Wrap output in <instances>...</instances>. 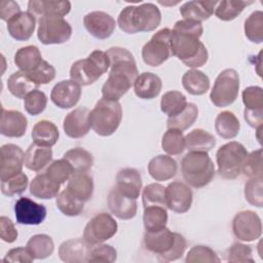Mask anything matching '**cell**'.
<instances>
[{
	"instance_id": "cell-1",
	"label": "cell",
	"mask_w": 263,
	"mask_h": 263,
	"mask_svg": "<svg viewBox=\"0 0 263 263\" xmlns=\"http://www.w3.org/2000/svg\"><path fill=\"white\" fill-rule=\"evenodd\" d=\"M110 61V73L102 86L105 99L118 101L124 96L139 76L134 55L126 48L113 46L106 51Z\"/></svg>"
},
{
	"instance_id": "cell-2",
	"label": "cell",
	"mask_w": 263,
	"mask_h": 263,
	"mask_svg": "<svg viewBox=\"0 0 263 263\" xmlns=\"http://www.w3.org/2000/svg\"><path fill=\"white\" fill-rule=\"evenodd\" d=\"M161 22L159 8L153 3H143L124 7L117 18V25L124 33L154 31Z\"/></svg>"
},
{
	"instance_id": "cell-3",
	"label": "cell",
	"mask_w": 263,
	"mask_h": 263,
	"mask_svg": "<svg viewBox=\"0 0 263 263\" xmlns=\"http://www.w3.org/2000/svg\"><path fill=\"white\" fill-rule=\"evenodd\" d=\"M144 245L146 250L156 254L159 260L164 262L180 259L187 247L183 235L178 232H172L166 227L155 231H146Z\"/></svg>"
},
{
	"instance_id": "cell-4",
	"label": "cell",
	"mask_w": 263,
	"mask_h": 263,
	"mask_svg": "<svg viewBox=\"0 0 263 263\" xmlns=\"http://www.w3.org/2000/svg\"><path fill=\"white\" fill-rule=\"evenodd\" d=\"M170 46L172 55L189 68H199L208 62V49L196 36L171 30Z\"/></svg>"
},
{
	"instance_id": "cell-5",
	"label": "cell",
	"mask_w": 263,
	"mask_h": 263,
	"mask_svg": "<svg viewBox=\"0 0 263 263\" xmlns=\"http://www.w3.org/2000/svg\"><path fill=\"white\" fill-rule=\"evenodd\" d=\"M181 173L189 186L201 188L215 177V165L208 152H188L181 161Z\"/></svg>"
},
{
	"instance_id": "cell-6",
	"label": "cell",
	"mask_w": 263,
	"mask_h": 263,
	"mask_svg": "<svg viewBox=\"0 0 263 263\" xmlns=\"http://www.w3.org/2000/svg\"><path fill=\"white\" fill-rule=\"evenodd\" d=\"M122 119V108L118 101L100 99L89 113V123L93 132L101 137L113 135Z\"/></svg>"
},
{
	"instance_id": "cell-7",
	"label": "cell",
	"mask_w": 263,
	"mask_h": 263,
	"mask_svg": "<svg viewBox=\"0 0 263 263\" xmlns=\"http://www.w3.org/2000/svg\"><path fill=\"white\" fill-rule=\"evenodd\" d=\"M109 68L110 61L106 51L96 49L86 59L73 63L70 69V78L79 85H90L106 73Z\"/></svg>"
},
{
	"instance_id": "cell-8",
	"label": "cell",
	"mask_w": 263,
	"mask_h": 263,
	"mask_svg": "<svg viewBox=\"0 0 263 263\" xmlns=\"http://www.w3.org/2000/svg\"><path fill=\"white\" fill-rule=\"evenodd\" d=\"M248 154L241 143L232 141L222 145L216 153L219 175L224 179L237 178L241 173V165Z\"/></svg>"
},
{
	"instance_id": "cell-9",
	"label": "cell",
	"mask_w": 263,
	"mask_h": 263,
	"mask_svg": "<svg viewBox=\"0 0 263 263\" xmlns=\"http://www.w3.org/2000/svg\"><path fill=\"white\" fill-rule=\"evenodd\" d=\"M239 85V76L234 69L223 70L217 76L211 90V102L219 108L231 105L238 96Z\"/></svg>"
},
{
	"instance_id": "cell-10",
	"label": "cell",
	"mask_w": 263,
	"mask_h": 263,
	"mask_svg": "<svg viewBox=\"0 0 263 263\" xmlns=\"http://www.w3.org/2000/svg\"><path fill=\"white\" fill-rule=\"evenodd\" d=\"M71 35L72 27L62 16L44 15L38 21L37 37L45 45L65 43Z\"/></svg>"
},
{
	"instance_id": "cell-11",
	"label": "cell",
	"mask_w": 263,
	"mask_h": 263,
	"mask_svg": "<svg viewBox=\"0 0 263 263\" xmlns=\"http://www.w3.org/2000/svg\"><path fill=\"white\" fill-rule=\"evenodd\" d=\"M171 29L163 28L157 31L142 48V58L146 65L158 67L171 57L170 46Z\"/></svg>"
},
{
	"instance_id": "cell-12",
	"label": "cell",
	"mask_w": 263,
	"mask_h": 263,
	"mask_svg": "<svg viewBox=\"0 0 263 263\" xmlns=\"http://www.w3.org/2000/svg\"><path fill=\"white\" fill-rule=\"evenodd\" d=\"M117 229V222L110 214L100 213L92 217L85 225L83 238L91 246L100 245L113 237Z\"/></svg>"
},
{
	"instance_id": "cell-13",
	"label": "cell",
	"mask_w": 263,
	"mask_h": 263,
	"mask_svg": "<svg viewBox=\"0 0 263 263\" xmlns=\"http://www.w3.org/2000/svg\"><path fill=\"white\" fill-rule=\"evenodd\" d=\"M232 231L241 241L256 240L262 234L261 218L253 211L239 212L232 220Z\"/></svg>"
},
{
	"instance_id": "cell-14",
	"label": "cell",
	"mask_w": 263,
	"mask_h": 263,
	"mask_svg": "<svg viewBox=\"0 0 263 263\" xmlns=\"http://www.w3.org/2000/svg\"><path fill=\"white\" fill-rule=\"evenodd\" d=\"M242 102L246 107L243 117L247 123L256 128L263 123V89L260 86H249L242 90Z\"/></svg>"
},
{
	"instance_id": "cell-15",
	"label": "cell",
	"mask_w": 263,
	"mask_h": 263,
	"mask_svg": "<svg viewBox=\"0 0 263 263\" xmlns=\"http://www.w3.org/2000/svg\"><path fill=\"white\" fill-rule=\"evenodd\" d=\"M166 208L177 214H184L191 208L193 193L190 187L182 182H172L165 187Z\"/></svg>"
},
{
	"instance_id": "cell-16",
	"label": "cell",
	"mask_w": 263,
	"mask_h": 263,
	"mask_svg": "<svg viewBox=\"0 0 263 263\" xmlns=\"http://www.w3.org/2000/svg\"><path fill=\"white\" fill-rule=\"evenodd\" d=\"M16 222L22 225H39L46 218V208L28 197H20L14 203Z\"/></svg>"
},
{
	"instance_id": "cell-17",
	"label": "cell",
	"mask_w": 263,
	"mask_h": 263,
	"mask_svg": "<svg viewBox=\"0 0 263 263\" xmlns=\"http://www.w3.org/2000/svg\"><path fill=\"white\" fill-rule=\"evenodd\" d=\"M83 25L86 31L97 39L109 38L116 27L115 20L104 11H91L83 17Z\"/></svg>"
},
{
	"instance_id": "cell-18",
	"label": "cell",
	"mask_w": 263,
	"mask_h": 263,
	"mask_svg": "<svg viewBox=\"0 0 263 263\" xmlns=\"http://www.w3.org/2000/svg\"><path fill=\"white\" fill-rule=\"evenodd\" d=\"M81 85L73 80H62L51 89L50 100L61 109L74 107L80 100Z\"/></svg>"
},
{
	"instance_id": "cell-19",
	"label": "cell",
	"mask_w": 263,
	"mask_h": 263,
	"mask_svg": "<svg viewBox=\"0 0 263 263\" xmlns=\"http://www.w3.org/2000/svg\"><path fill=\"white\" fill-rule=\"evenodd\" d=\"M107 203L110 212L120 220H130L137 214V199L122 193L116 186L110 190Z\"/></svg>"
},
{
	"instance_id": "cell-20",
	"label": "cell",
	"mask_w": 263,
	"mask_h": 263,
	"mask_svg": "<svg viewBox=\"0 0 263 263\" xmlns=\"http://www.w3.org/2000/svg\"><path fill=\"white\" fill-rule=\"evenodd\" d=\"M24 151L14 144L1 147V182L22 173L24 165Z\"/></svg>"
},
{
	"instance_id": "cell-21",
	"label": "cell",
	"mask_w": 263,
	"mask_h": 263,
	"mask_svg": "<svg viewBox=\"0 0 263 263\" xmlns=\"http://www.w3.org/2000/svg\"><path fill=\"white\" fill-rule=\"evenodd\" d=\"M90 111L85 107H79L69 112L63 123L65 134L72 139H80L86 136L90 128Z\"/></svg>"
},
{
	"instance_id": "cell-22",
	"label": "cell",
	"mask_w": 263,
	"mask_h": 263,
	"mask_svg": "<svg viewBox=\"0 0 263 263\" xmlns=\"http://www.w3.org/2000/svg\"><path fill=\"white\" fill-rule=\"evenodd\" d=\"M91 247L84 238L68 239L59 247V257L66 263L88 262Z\"/></svg>"
},
{
	"instance_id": "cell-23",
	"label": "cell",
	"mask_w": 263,
	"mask_h": 263,
	"mask_svg": "<svg viewBox=\"0 0 263 263\" xmlns=\"http://www.w3.org/2000/svg\"><path fill=\"white\" fill-rule=\"evenodd\" d=\"M28 120L26 116L16 110L2 109L0 133L8 138H21L26 134Z\"/></svg>"
},
{
	"instance_id": "cell-24",
	"label": "cell",
	"mask_w": 263,
	"mask_h": 263,
	"mask_svg": "<svg viewBox=\"0 0 263 263\" xmlns=\"http://www.w3.org/2000/svg\"><path fill=\"white\" fill-rule=\"evenodd\" d=\"M35 27L36 18L28 11H21L7 22L9 35L17 41H26L30 39L35 31Z\"/></svg>"
},
{
	"instance_id": "cell-25",
	"label": "cell",
	"mask_w": 263,
	"mask_h": 263,
	"mask_svg": "<svg viewBox=\"0 0 263 263\" xmlns=\"http://www.w3.org/2000/svg\"><path fill=\"white\" fill-rule=\"evenodd\" d=\"M71 10L70 1H45V0H30L28 2V12L35 18L44 15L64 16Z\"/></svg>"
},
{
	"instance_id": "cell-26",
	"label": "cell",
	"mask_w": 263,
	"mask_h": 263,
	"mask_svg": "<svg viewBox=\"0 0 263 263\" xmlns=\"http://www.w3.org/2000/svg\"><path fill=\"white\" fill-rule=\"evenodd\" d=\"M115 186L122 193L137 199L142 189V177L140 172L133 167L120 170L116 175Z\"/></svg>"
},
{
	"instance_id": "cell-27",
	"label": "cell",
	"mask_w": 263,
	"mask_h": 263,
	"mask_svg": "<svg viewBox=\"0 0 263 263\" xmlns=\"http://www.w3.org/2000/svg\"><path fill=\"white\" fill-rule=\"evenodd\" d=\"M93 187V180L88 172H74L66 189L79 200L86 202L92 196Z\"/></svg>"
},
{
	"instance_id": "cell-28",
	"label": "cell",
	"mask_w": 263,
	"mask_h": 263,
	"mask_svg": "<svg viewBox=\"0 0 263 263\" xmlns=\"http://www.w3.org/2000/svg\"><path fill=\"white\" fill-rule=\"evenodd\" d=\"M162 82L159 76L151 72L140 74L134 82V90L138 98L151 100L156 98L161 90Z\"/></svg>"
},
{
	"instance_id": "cell-29",
	"label": "cell",
	"mask_w": 263,
	"mask_h": 263,
	"mask_svg": "<svg viewBox=\"0 0 263 263\" xmlns=\"http://www.w3.org/2000/svg\"><path fill=\"white\" fill-rule=\"evenodd\" d=\"M148 173L156 181H167L177 174V161L168 155H157L148 163Z\"/></svg>"
},
{
	"instance_id": "cell-30",
	"label": "cell",
	"mask_w": 263,
	"mask_h": 263,
	"mask_svg": "<svg viewBox=\"0 0 263 263\" xmlns=\"http://www.w3.org/2000/svg\"><path fill=\"white\" fill-rule=\"evenodd\" d=\"M52 159V150L50 147L41 146L32 143L24 155V165L34 172L44 168Z\"/></svg>"
},
{
	"instance_id": "cell-31",
	"label": "cell",
	"mask_w": 263,
	"mask_h": 263,
	"mask_svg": "<svg viewBox=\"0 0 263 263\" xmlns=\"http://www.w3.org/2000/svg\"><path fill=\"white\" fill-rule=\"evenodd\" d=\"M217 4V1H188L180 7V13L183 18L201 23L212 16Z\"/></svg>"
},
{
	"instance_id": "cell-32",
	"label": "cell",
	"mask_w": 263,
	"mask_h": 263,
	"mask_svg": "<svg viewBox=\"0 0 263 263\" xmlns=\"http://www.w3.org/2000/svg\"><path fill=\"white\" fill-rule=\"evenodd\" d=\"M216 145V138L202 128H195L185 136V148L189 152H209Z\"/></svg>"
},
{
	"instance_id": "cell-33",
	"label": "cell",
	"mask_w": 263,
	"mask_h": 263,
	"mask_svg": "<svg viewBox=\"0 0 263 263\" xmlns=\"http://www.w3.org/2000/svg\"><path fill=\"white\" fill-rule=\"evenodd\" d=\"M61 184L51 180L45 173L37 175L30 184V193L39 199H51L57 197Z\"/></svg>"
},
{
	"instance_id": "cell-34",
	"label": "cell",
	"mask_w": 263,
	"mask_h": 263,
	"mask_svg": "<svg viewBox=\"0 0 263 263\" xmlns=\"http://www.w3.org/2000/svg\"><path fill=\"white\" fill-rule=\"evenodd\" d=\"M182 85L190 95L201 96L210 88V78L203 72L191 69L186 71L183 75Z\"/></svg>"
},
{
	"instance_id": "cell-35",
	"label": "cell",
	"mask_w": 263,
	"mask_h": 263,
	"mask_svg": "<svg viewBox=\"0 0 263 263\" xmlns=\"http://www.w3.org/2000/svg\"><path fill=\"white\" fill-rule=\"evenodd\" d=\"M31 136L34 143L41 146L51 147L58 142L60 134L54 123L49 120H40L34 125Z\"/></svg>"
},
{
	"instance_id": "cell-36",
	"label": "cell",
	"mask_w": 263,
	"mask_h": 263,
	"mask_svg": "<svg viewBox=\"0 0 263 263\" xmlns=\"http://www.w3.org/2000/svg\"><path fill=\"white\" fill-rule=\"evenodd\" d=\"M42 54L35 45H28L20 48L14 54V64L23 72H30L42 62Z\"/></svg>"
},
{
	"instance_id": "cell-37",
	"label": "cell",
	"mask_w": 263,
	"mask_h": 263,
	"mask_svg": "<svg viewBox=\"0 0 263 263\" xmlns=\"http://www.w3.org/2000/svg\"><path fill=\"white\" fill-rule=\"evenodd\" d=\"M215 129L221 138L226 140L233 139L239 133V120L232 112L222 111L216 117Z\"/></svg>"
},
{
	"instance_id": "cell-38",
	"label": "cell",
	"mask_w": 263,
	"mask_h": 263,
	"mask_svg": "<svg viewBox=\"0 0 263 263\" xmlns=\"http://www.w3.org/2000/svg\"><path fill=\"white\" fill-rule=\"evenodd\" d=\"M37 85L30 79L27 73L17 71L12 73L7 79V88L10 93L18 99H25L26 96L34 90Z\"/></svg>"
},
{
	"instance_id": "cell-39",
	"label": "cell",
	"mask_w": 263,
	"mask_h": 263,
	"mask_svg": "<svg viewBox=\"0 0 263 263\" xmlns=\"http://www.w3.org/2000/svg\"><path fill=\"white\" fill-rule=\"evenodd\" d=\"M26 248L34 260H40L45 259L52 254L54 243L52 238L47 234H35L28 240Z\"/></svg>"
},
{
	"instance_id": "cell-40",
	"label": "cell",
	"mask_w": 263,
	"mask_h": 263,
	"mask_svg": "<svg viewBox=\"0 0 263 263\" xmlns=\"http://www.w3.org/2000/svg\"><path fill=\"white\" fill-rule=\"evenodd\" d=\"M253 3V1L246 0H223L218 2L215 8V15L221 21L229 22L236 18L246 6Z\"/></svg>"
},
{
	"instance_id": "cell-41",
	"label": "cell",
	"mask_w": 263,
	"mask_h": 263,
	"mask_svg": "<svg viewBox=\"0 0 263 263\" xmlns=\"http://www.w3.org/2000/svg\"><path fill=\"white\" fill-rule=\"evenodd\" d=\"M65 158L73 167L74 172H88L93 164V156L87 150L76 147L64 153Z\"/></svg>"
},
{
	"instance_id": "cell-42",
	"label": "cell",
	"mask_w": 263,
	"mask_h": 263,
	"mask_svg": "<svg viewBox=\"0 0 263 263\" xmlns=\"http://www.w3.org/2000/svg\"><path fill=\"white\" fill-rule=\"evenodd\" d=\"M167 219L166 208L155 205L144 208L143 222L146 231H155L166 227Z\"/></svg>"
},
{
	"instance_id": "cell-43",
	"label": "cell",
	"mask_w": 263,
	"mask_h": 263,
	"mask_svg": "<svg viewBox=\"0 0 263 263\" xmlns=\"http://www.w3.org/2000/svg\"><path fill=\"white\" fill-rule=\"evenodd\" d=\"M187 105L186 97L178 90L166 91L160 101V109L168 117H173L181 113Z\"/></svg>"
},
{
	"instance_id": "cell-44",
	"label": "cell",
	"mask_w": 263,
	"mask_h": 263,
	"mask_svg": "<svg viewBox=\"0 0 263 263\" xmlns=\"http://www.w3.org/2000/svg\"><path fill=\"white\" fill-rule=\"evenodd\" d=\"M197 116L198 108L196 107V105L193 103H187L185 109L181 113L167 118V128H176L183 132L189 128L195 122Z\"/></svg>"
},
{
	"instance_id": "cell-45",
	"label": "cell",
	"mask_w": 263,
	"mask_h": 263,
	"mask_svg": "<svg viewBox=\"0 0 263 263\" xmlns=\"http://www.w3.org/2000/svg\"><path fill=\"white\" fill-rule=\"evenodd\" d=\"M55 202L61 213L69 217L79 216L84 209V202L72 195L67 189L58 194Z\"/></svg>"
},
{
	"instance_id": "cell-46",
	"label": "cell",
	"mask_w": 263,
	"mask_h": 263,
	"mask_svg": "<svg viewBox=\"0 0 263 263\" xmlns=\"http://www.w3.org/2000/svg\"><path fill=\"white\" fill-rule=\"evenodd\" d=\"M162 150L168 155H179L185 150V137L182 130L168 128L161 140Z\"/></svg>"
},
{
	"instance_id": "cell-47",
	"label": "cell",
	"mask_w": 263,
	"mask_h": 263,
	"mask_svg": "<svg viewBox=\"0 0 263 263\" xmlns=\"http://www.w3.org/2000/svg\"><path fill=\"white\" fill-rule=\"evenodd\" d=\"M144 208L147 206H163L166 208L165 187L158 183H151L144 187L142 192Z\"/></svg>"
},
{
	"instance_id": "cell-48",
	"label": "cell",
	"mask_w": 263,
	"mask_h": 263,
	"mask_svg": "<svg viewBox=\"0 0 263 263\" xmlns=\"http://www.w3.org/2000/svg\"><path fill=\"white\" fill-rule=\"evenodd\" d=\"M245 35L254 43L263 41V12L256 10L245 21Z\"/></svg>"
},
{
	"instance_id": "cell-49",
	"label": "cell",
	"mask_w": 263,
	"mask_h": 263,
	"mask_svg": "<svg viewBox=\"0 0 263 263\" xmlns=\"http://www.w3.org/2000/svg\"><path fill=\"white\" fill-rule=\"evenodd\" d=\"M74 170L72 165L65 159H58L52 161L45 171V174L54 182L59 184H64L68 182L70 177L73 175Z\"/></svg>"
},
{
	"instance_id": "cell-50",
	"label": "cell",
	"mask_w": 263,
	"mask_h": 263,
	"mask_svg": "<svg viewBox=\"0 0 263 263\" xmlns=\"http://www.w3.org/2000/svg\"><path fill=\"white\" fill-rule=\"evenodd\" d=\"M186 263H219L220 258L214 250L206 246H194L187 253Z\"/></svg>"
},
{
	"instance_id": "cell-51",
	"label": "cell",
	"mask_w": 263,
	"mask_h": 263,
	"mask_svg": "<svg viewBox=\"0 0 263 263\" xmlns=\"http://www.w3.org/2000/svg\"><path fill=\"white\" fill-rule=\"evenodd\" d=\"M241 173L248 178H262V149L247 155L241 165Z\"/></svg>"
},
{
	"instance_id": "cell-52",
	"label": "cell",
	"mask_w": 263,
	"mask_h": 263,
	"mask_svg": "<svg viewBox=\"0 0 263 263\" xmlns=\"http://www.w3.org/2000/svg\"><path fill=\"white\" fill-rule=\"evenodd\" d=\"M46 105H47V97L43 91L39 89L32 90L24 99L25 110L30 115H33V116H36L42 113L45 110Z\"/></svg>"
},
{
	"instance_id": "cell-53",
	"label": "cell",
	"mask_w": 263,
	"mask_h": 263,
	"mask_svg": "<svg viewBox=\"0 0 263 263\" xmlns=\"http://www.w3.org/2000/svg\"><path fill=\"white\" fill-rule=\"evenodd\" d=\"M29 179L23 172L1 182V193L5 196H13L23 193L28 186Z\"/></svg>"
},
{
	"instance_id": "cell-54",
	"label": "cell",
	"mask_w": 263,
	"mask_h": 263,
	"mask_svg": "<svg viewBox=\"0 0 263 263\" xmlns=\"http://www.w3.org/2000/svg\"><path fill=\"white\" fill-rule=\"evenodd\" d=\"M246 200L257 208L263 205V181L262 178H251L245 185Z\"/></svg>"
},
{
	"instance_id": "cell-55",
	"label": "cell",
	"mask_w": 263,
	"mask_h": 263,
	"mask_svg": "<svg viewBox=\"0 0 263 263\" xmlns=\"http://www.w3.org/2000/svg\"><path fill=\"white\" fill-rule=\"evenodd\" d=\"M226 260L228 262L242 263V262H251L253 263L255 260L253 258V250L249 245H245L241 242L232 243L226 251Z\"/></svg>"
},
{
	"instance_id": "cell-56",
	"label": "cell",
	"mask_w": 263,
	"mask_h": 263,
	"mask_svg": "<svg viewBox=\"0 0 263 263\" xmlns=\"http://www.w3.org/2000/svg\"><path fill=\"white\" fill-rule=\"evenodd\" d=\"M27 75L37 86H39L41 84H47L54 79L55 69L46 61H42L35 69L28 72Z\"/></svg>"
},
{
	"instance_id": "cell-57",
	"label": "cell",
	"mask_w": 263,
	"mask_h": 263,
	"mask_svg": "<svg viewBox=\"0 0 263 263\" xmlns=\"http://www.w3.org/2000/svg\"><path fill=\"white\" fill-rule=\"evenodd\" d=\"M117 252L110 245H96L91 247L88 262H109L116 261Z\"/></svg>"
},
{
	"instance_id": "cell-58",
	"label": "cell",
	"mask_w": 263,
	"mask_h": 263,
	"mask_svg": "<svg viewBox=\"0 0 263 263\" xmlns=\"http://www.w3.org/2000/svg\"><path fill=\"white\" fill-rule=\"evenodd\" d=\"M173 30L174 31H178V32L187 33V34L196 36L198 38L203 33V27H202L200 22L193 21V20H186V18L178 21L175 24Z\"/></svg>"
},
{
	"instance_id": "cell-59",
	"label": "cell",
	"mask_w": 263,
	"mask_h": 263,
	"mask_svg": "<svg viewBox=\"0 0 263 263\" xmlns=\"http://www.w3.org/2000/svg\"><path fill=\"white\" fill-rule=\"evenodd\" d=\"M0 233L1 239L8 243L13 242L18 235L17 230L15 229L12 221L4 216H1L0 218Z\"/></svg>"
},
{
	"instance_id": "cell-60",
	"label": "cell",
	"mask_w": 263,
	"mask_h": 263,
	"mask_svg": "<svg viewBox=\"0 0 263 263\" xmlns=\"http://www.w3.org/2000/svg\"><path fill=\"white\" fill-rule=\"evenodd\" d=\"M34 261V258L31 256L27 248L18 247L11 249L7 252L6 256L3 259V262H22V263H31Z\"/></svg>"
},
{
	"instance_id": "cell-61",
	"label": "cell",
	"mask_w": 263,
	"mask_h": 263,
	"mask_svg": "<svg viewBox=\"0 0 263 263\" xmlns=\"http://www.w3.org/2000/svg\"><path fill=\"white\" fill-rule=\"evenodd\" d=\"M21 12L20 5L12 0H3L0 2V17L2 21L9 22Z\"/></svg>"
}]
</instances>
